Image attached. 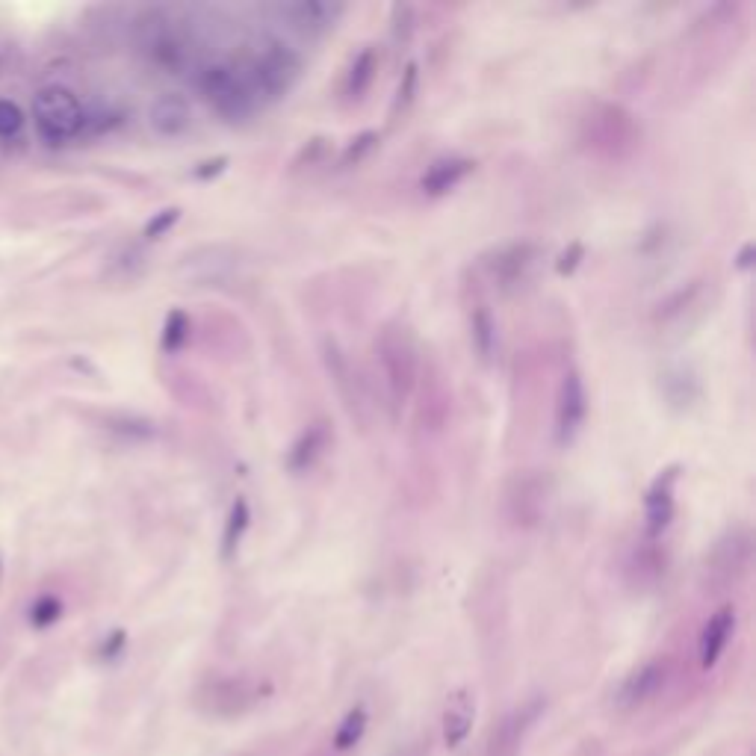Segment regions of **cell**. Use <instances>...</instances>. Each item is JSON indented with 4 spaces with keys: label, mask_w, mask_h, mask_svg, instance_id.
Returning a JSON list of instances; mask_svg holds the SVG:
<instances>
[{
    "label": "cell",
    "mask_w": 756,
    "mask_h": 756,
    "mask_svg": "<svg viewBox=\"0 0 756 756\" xmlns=\"http://www.w3.org/2000/svg\"><path fill=\"white\" fill-rule=\"evenodd\" d=\"M748 562H751V535H748V529H733L712 547L706 570L712 576H727L730 579L736 573H745Z\"/></svg>",
    "instance_id": "obj_20"
},
{
    "label": "cell",
    "mask_w": 756,
    "mask_h": 756,
    "mask_svg": "<svg viewBox=\"0 0 756 756\" xmlns=\"http://www.w3.org/2000/svg\"><path fill=\"white\" fill-rule=\"evenodd\" d=\"M473 724H476V694L467 686L452 689L441 709V739L446 751H458L461 745H467Z\"/></svg>",
    "instance_id": "obj_16"
},
{
    "label": "cell",
    "mask_w": 756,
    "mask_h": 756,
    "mask_svg": "<svg viewBox=\"0 0 756 756\" xmlns=\"http://www.w3.org/2000/svg\"><path fill=\"white\" fill-rule=\"evenodd\" d=\"M378 48L376 45H364L349 65H346V71H343V83H340V95H343V101H349V104H358V101H364L367 98V92L373 89V83H376V74H378Z\"/></svg>",
    "instance_id": "obj_22"
},
{
    "label": "cell",
    "mask_w": 756,
    "mask_h": 756,
    "mask_svg": "<svg viewBox=\"0 0 756 756\" xmlns=\"http://www.w3.org/2000/svg\"><path fill=\"white\" fill-rule=\"evenodd\" d=\"M414 27H417V18H414V6L408 3H396L390 9V36L396 45H408L411 36H414Z\"/></svg>",
    "instance_id": "obj_32"
},
{
    "label": "cell",
    "mask_w": 756,
    "mask_h": 756,
    "mask_svg": "<svg viewBox=\"0 0 756 756\" xmlns=\"http://www.w3.org/2000/svg\"><path fill=\"white\" fill-rule=\"evenodd\" d=\"M467 325H470V346L476 352V358L482 364H491L500 352V331H497V319L491 314L488 305H473L470 308V316H467Z\"/></svg>",
    "instance_id": "obj_23"
},
{
    "label": "cell",
    "mask_w": 756,
    "mask_h": 756,
    "mask_svg": "<svg viewBox=\"0 0 756 756\" xmlns=\"http://www.w3.org/2000/svg\"><path fill=\"white\" fill-rule=\"evenodd\" d=\"M21 127H24V113H21V107L12 104V101H0V136L9 139V136H15Z\"/></svg>",
    "instance_id": "obj_34"
},
{
    "label": "cell",
    "mask_w": 756,
    "mask_h": 756,
    "mask_svg": "<svg viewBox=\"0 0 756 756\" xmlns=\"http://www.w3.org/2000/svg\"><path fill=\"white\" fill-rule=\"evenodd\" d=\"M110 429L113 432H125L130 438H151L154 435V426L148 420H139V417H113Z\"/></svg>",
    "instance_id": "obj_35"
},
{
    "label": "cell",
    "mask_w": 756,
    "mask_h": 756,
    "mask_svg": "<svg viewBox=\"0 0 756 756\" xmlns=\"http://www.w3.org/2000/svg\"><path fill=\"white\" fill-rule=\"evenodd\" d=\"M588 408H591V396H588L585 378L579 370H567L556 393V423H553V435L562 449H567L582 435L588 423Z\"/></svg>",
    "instance_id": "obj_11"
},
{
    "label": "cell",
    "mask_w": 756,
    "mask_h": 756,
    "mask_svg": "<svg viewBox=\"0 0 756 756\" xmlns=\"http://www.w3.org/2000/svg\"><path fill=\"white\" fill-rule=\"evenodd\" d=\"M257 700H260V686L249 677H216L204 683L198 692V706L216 718L246 715Z\"/></svg>",
    "instance_id": "obj_13"
},
{
    "label": "cell",
    "mask_w": 756,
    "mask_h": 756,
    "mask_svg": "<svg viewBox=\"0 0 756 756\" xmlns=\"http://www.w3.org/2000/svg\"><path fill=\"white\" fill-rule=\"evenodd\" d=\"M373 712L367 703H352L334 724L325 742V756H352L361 751V745L370 736Z\"/></svg>",
    "instance_id": "obj_17"
},
{
    "label": "cell",
    "mask_w": 756,
    "mask_h": 756,
    "mask_svg": "<svg viewBox=\"0 0 756 756\" xmlns=\"http://www.w3.org/2000/svg\"><path fill=\"white\" fill-rule=\"evenodd\" d=\"M376 361L387 405L399 414L420 387V346L405 322H387L378 331Z\"/></svg>",
    "instance_id": "obj_3"
},
{
    "label": "cell",
    "mask_w": 756,
    "mask_h": 756,
    "mask_svg": "<svg viewBox=\"0 0 756 756\" xmlns=\"http://www.w3.org/2000/svg\"><path fill=\"white\" fill-rule=\"evenodd\" d=\"M181 222V207H163V210H157L148 222H145V228H142V237L148 240V243H157V240H163L166 234H172V228Z\"/></svg>",
    "instance_id": "obj_33"
},
{
    "label": "cell",
    "mask_w": 756,
    "mask_h": 756,
    "mask_svg": "<svg viewBox=\"0 0 756 756\" xmlns=\"http://www.w3.org/2000/svg\"><path fill=\"white\" fill-rule=\"evenodd\" d=\"M237 65L249 80L260 107L284 101L305 74L302 54L281 36H260L243 54V60H237Z\"/></svg>",
    "instance_id": "obj_1"
},
{
    "label": "cell",
    "mask_w": 756,
    "mask_h": 756,
    "mask_svg": "<svg viewBox=\"0 0 756 756\" xmlns=\"http://www.w3.org/2000/svg\"><path fill=\"white\" fill-rule=\"evenodd\" d=\"M473 172H476V160H470V157H458V154L441 157V160L429 163V169L423 172L420 189H423V195H429V198H443V195H449L452 189L461 187Z\"/></svg>",
    "instance_id": "obj_19"
},
{
    "label": "cell",
    "mask_w": 756,
    "mask_h": 756,
    "mask_svg": "<svg viewBox=\"0 0 756 756\" xmlns=\"http://www.w3.org/2000/svg\"><path fill=\"white\" fill-rule=\"evenodd\" d=\"M272 12L278 15V21H284L290 33L316 42L337 30L340 18L346 15V6L331 3V0H290V3L272 6Z\"/></svg>",
    "instance_id": "obj_9"
},
{
    "label": "cell",
    "mask_w": 756,
    "mask_h": 756,
    "mask_svg": "<svg viewBox=\"0 0 756 756\" xmlns=\"http://www.w3.org/2000/svg\"><path fill=\"white\" fill-rule=\"evenodd\" d=\"M331 429H328V423L325 420H316L311 423L296 441L290 443V449H287V470L293 473V476H302V473H308V470H314V464L325 455V449L331 446Z\"/></svg>",
    "instance_id": "obj_21"
},
{
    "label": "cell",
    "mask_w": 756,
    "mask_h": 756,
    "mask_svg": "<svg viewBox=\"0 0 756 756\" xmlns=\"http://www.w3.org/2000/svg\"><path fill=\"white\" fill-rule=\"evenodd\" d=\"M677 482H680V464H671L659 470V476L650 482L644 494V541L650 544H659L677 517Z\"/></svg>",
    "instance_id": "obj_12"
},
{
    "label": "cell",
    "mask_w": 756,
    "mask_h": 756,
    "mask_svg": "<svg viewBox=\"0 0 756 756\" xmlns=\"http://www.w3.org/2000/svg\"><path fill=\"white\" fill-rule=\"evenodd\" d=\"M148 125L160 139H181L192 127V104L181 92H163L148 107Z\"/></svg>",
    "instance_id": "obj_18"
},
{
    "label": "cell",
    "mask_w": 756,
    "mask_h": 756,
    "mask_svg": "<svg viewBox=\"0 0 756 756\" xmlns=\"http://www.w3.org/2000/svg\"><path fill=\"white\" fill-rule=\"evenodd\" d=\"M736 630H739V612L733 603H724L718 606L697 632V665L700 671H715L718 662L724 659L730 641L736 638Z\"/></svg>",
    "instance_id": "obj_14"
},
{
    "label": "cell",
    "mask_w": 756,
    "mask_h": 756,
    "mask_svg": "<svg viewBox=\"0 0 756 756\" xmlns=\"http://www.w3.org/2000/svg\"><path fill=\"white\" fill-rule=\"evenodd\" d=\"M671 680H674V662L668 656H653V659L641 662L638 668H632L621 680V686L615 692V706L624 712L644 709L668 692Z\"/></svg>",
    "instance_id": "obj_8"
},
{
    "label": "cell",
    "mask_w": 756,
    "mask_h": 756,
    "mask_svg": "<svg viewBox=\"0 0 756 756\" xmlns=\"http://www.w3.org/2000/svg\"><path fill=\"white\" fill-rule=\"evenodd\" d=\"M378 145H381V136H378V130H364V133H358L355 139H349V145L343 148V154H340V160H337V166L340 169H355V166H361L373 151H376Z\"/></svg>",
    "instance_id": "obj_31"
},
{
    "label": "cell",
    "mask_w": 756,
    "mask_h": 756,
    "mask_svg": "<svg viewBox=\"0 0 756 756\" xmlns=\"http://www.w3.org/2000/svg\"><path fill=\"white\" fill-rule=\"evenodd\" d=\"M228 163H231L228 154H219V157H213V160H204V163L195 166L192 178H195V181H213V178H219V175L228 169Z\"/></svg>",
    "instance_id": "obj_38"
},
{
    "label": "cell",
    "mask_w": 756,
    "mask_h": 756,
    "mask_svg": "<svg viewBox=\"0 0 756 756\" xmlns=\"http://www.w3.org/2000/svg\"><path fill=\"white\" fill-rule=\"evenodd\" d=\"M133 39L145 63L163 74H192L201 63L195 57V39L166 9H145L133 24Z\"/></svg>",
    "instance_id": "obj_4"
},
{
    "label": "cell",
    "mask_w": 756,
    "mask_h": 756,
    "mask_svg": "<svg viewBox=\"0 0 756 756\" xmlns=\"http://www.w3.org/2000/svg\"><path fill=\"white\" fill-rule=\"evenodd\" d=\"M243 756H252V754H243Z\"/></svg>",
    "instance_id": "obj_40"
},
{
    "label": "cell",
    "mask_w": 756,
    "mask_h": 756,
    "mask_svg": "<svg viewBox=\"0 0 756 756\" xmlns=\"http://www.w3.org/2000/svg\"><path fill=\"white\" fill-rule=\"evenodd\" d=\"M700 290H703V281L683 284V287H680V290H674L665 302H659V305H656L653 319H656V322H671V319L683 316L694 305V299L700 296Z\"/></svg>",
    "instance_id": "obj_29"
},
{
    "label": "cell",
    "mask_w": 756,
    "mask_h": 756,
    "mask_svg": "<svg viewBox=\"0 0 756 756\" xmlns=\"http://www.w3.org/2000/svg\"><path fill=\"white\" fill-rule=\"evenodd\" d=\"M547 500H550V485H547V479L532 476V473L514 476L511 485H508V494H505L508 517H511L517 526H535V523H541V517L547 514Z\"/></svg>",
    "instance_id": "obj_15"
},
{
    "label": "cell",
    "mask_w": 756,
    "mask_h": 756,
    "mask_svg": "<svg viewBox=\"0 0 756 756\" xmlns=\"http://www.w3.org/2000/svg\"><path fill=\"white\" fill-rule=\"evenodd\" d=\"M189 334H192V319L187 311H181V308L169 311V316L163 319V331H160V349L166 355H178L189 343Z\"/></svg>",
    "instance_id": "obj_27"
},
{
    "label": "cell",
    "mask_w": 756,
    "mask_h": 756,
    "mask_svg": "<svg viewBox=\"0 0 756 756\" xmlns=\"http://www.w3.org/2000/svg\"><path fill=\"white\" fill-rule=\"evenodd\" d=\"M252 526V505L246 497H237L231 508H228V517H225V529H222V544H219V556L222 562H231L237 559L243 541H246V532Z\"/></svg>",
    "instance_id": "obj_25"
},
{
    "label": "cell",
    "mask_w": 756,
    "mask_h": 756,
    "mask_svg": "<svg viewBox=\"0 0 756 756\" xmlns=\"http://www.w3.org/2000/svg\"><path fill=\"white\" fill-rule=\"evenodd\" d=\"M33 119L42 142L51 148L86 136V107L68 86H45L33 101Z\"/></svg>",
    "instance_id": "obj_6"
},
{
    "label": "cell",
    "mask_w": 756,
    "mask_h": 756,
    "mask_svg": "<svg viewBox=\"0 0 756 756\" xmlns=\"http://www.w3.org/2000/svg\"><path fill=\"white\" fill-rule=\"evenodd\" d=\"M532 712L526 709H517L514 715H508L503 724H500V733H494V742H491V756H514L520 739H523V730L532 724Z\"/></svg>",
    "instance_id": "obj_26"
},
{
    "label": "cell",
    "mask_w": 756,
    "mask_h": 756,
    "mask_svg": "<svg viewBox=\"0 0 756 756\" xmlns=\"http://www.w3.org/2000/svg\"><path fill=\"white\" fill-rule=\"evenodd\" d=\"M751 257H754V246H751V243H745V246H742V252L736 254V266H739V269H751V263H754Z\"/></svg>",
    "instance_id": "obj_39"
},
{
    "label": "cell",
    "mask_w": 756,
    "mask_h": 756,
    "mask_svg": "<svg viewBox=\"0 0 756 756\" xmlns=\"http://www.w3.org/2000/svg\"><path fill=\"white\" fill-rule=\"evenodd\" d=\"M582 260H585V246L582 243H570L565 252L559 254V260H556V272L565 278V275H573L579 266H582Z\"/></svg>",
    "instance_id": "obj_37"
},
{
    "label": "cell",
    "mask_w": 756,
    "mask_h": 756,
    "mask_svg": "<svg viewBox=\"0 0 756 756\" xmlns=\"http://www.w3.org/2000/svg\"><path fill=\"white\" fill-rule=\"evenodd\" d=\"M659 387H662V396H665L668 408H674V411H689L703 393L700 381L689 367H668L659 376Z\"/></svg>",
    "instance_id": "obj_24"
},
{
    "label": "cell",
    "mask_w": 756,
    "mask_h": 756,
    "mask_svg": "<svg viewBox=\"0 0 756 756\" xmlns=\"http://www.w3.org/2000/svg\"><path fill=\"white\" fill-rule=\"evenodd\" d=\"M417 92H420V63H411L402 68V77H399V86H396V95H393V107H390V119L399 122L417 101Z\"/></svg>",
    "instance_id": "obj_28"
},
{
    "label": "cell",
    "mask_w": 756,
    "mask_h": 756,
    "mask_svg": "<svg viewBox=\"0 0 756 756\" xmlns=\"http://www.w3.org/2000/svg\"><path fill=\"white\" fill-rule=\"evenodd\" d=\"M322 364H325V373L331 378L343 408L349 411L352 420H364V408H367V390H364V381H361V373L358 367L352 364L349 352L334 340V337H325L322 340Z\"/></svg>",
    "instance_id": "obj_10"
},
{
    "label": "cell",
    "mask_w": 756,
    "mask_h": 756,
    "mask_svg": "<svg viewBox=\"0 0 756 756\" xmlns=\"http://www.w3.org/2000/svg\"><path fill=\"white\" fill-rule=\"evenodd\" d=\"M127 647V632L125 630H113L98 647V659L101 662H116Z\"/></svg>",
    "instance_id": "obj_36"
},
{
    "label": "cell",
    "mask_w": 756,
    "mask_h": 756,
    "mask_svg": "<svg viewBox=\"0 0 756 756\" xmlns=\"http://www.w3.org/2000/svg\"><path fill=\"white\" fill-rule=\"evenodd\" d=\"M538 260H541V249L532 240H514V243H505L500 249H494L485 257L482 266H485V275L491 278V284L500 293L511 296L529 284Z\"/></svg>",
    "instance_id": "obj_7"
},
{
    "label": "cell",
    "mask_w": 756,
    "mask_h": 756,
    "mask_svg": "<svg viewBox=\"0 0 756 756\" xmlns=\"http://www.w3.org/2000/svg\"><path fill=\"white\" fill-rule=\"evenodd\" d=\"M189 77H192V86H195L198 98L204 101V107L225 125H249L263 110L237 63L201 60Z\"/></svg>",
    "instance_id": "obj_2"
},
{
    "label": "cell",
    "mask_w": 756,
    "mask_h": 756,
    "mask_svg": "<svg viewBox=\"0 0 756 756\" xmlns=\"http://www.w3.org/2000/svg\"><path fill=\"white\" fill-rule=\"evenodd\" d=\"M641 142V125L627 107L600 101L582 119V145L606 160H624Z\"/></svg>",
    "instance_id": "obj_5"
},
{
    "label": "cell",
    "mask_w": 756,
    "mask_h": 756,
    "mask_svg": "<svg viewBox=\"0 0 756 756\" xmlns=\"http://www.w3.org/2000/svg\"><path fill=\"white\" fill-rule=\"evenodd\" d=\"M63 612H65V606L57 594H42V597H36V600L30 603V609H27V621H30V627H33V630H51L54 624H60Z\"/></svg>",
    "instance_id": "obj_30"
}]
</instances>
